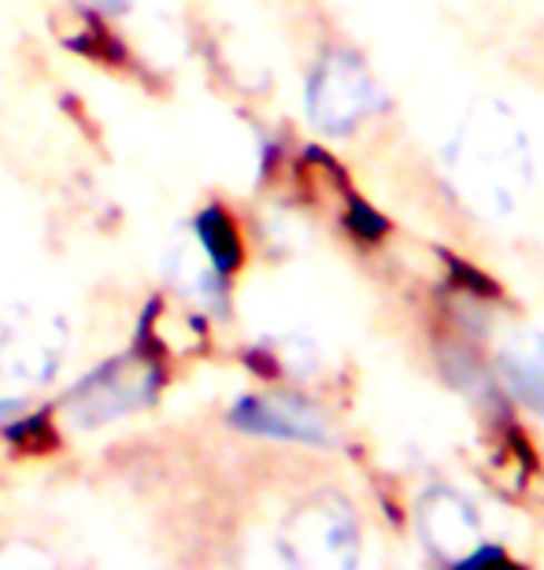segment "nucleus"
<instances>
[{
    "mask_svg": "<svg viewBox=\"0 0 544 570\" xmlns=\"http://www.w3.org/2000/svg\"><path fill=\"white\" fill-rule=\"evenodd\" d=\"M281 552L311 570H348L359 552V527L342 497H311L293 508L281 527Z\"/></svg>",
    "mask_w": 544,
    "mask_h": 570,
    "instance_id": "2",
    "label": "nucleus"
},
{
    "mask_svg": "<svg viewBox=\"0 0 544 570\" xmlns=\"http://www.w3.org/2000/svg\"><path fill=\"white\" fill-rule=\"evenodd\" d=\"M152 367L133 360H116L86 385L75 390V412L82 423H105V419L130 412V407L145 404L152 396Z\"/></svg>",
    "mask_w": 544,
    "mask_h": 570,
    "instance_id": "7",
    "label": "nucleus"
},
{
    "mask_svg": "<svg viewBox=\"0 0 544 570\" xmlns=\"http://www.w3.org/2000/svg\"><path fill=\"white\" fill-rule=\"evenodd\" d=\"M501 374L515 401L544 415V330H518L504 341Z\"/></svg>",
    "mask_w": 544,
    "mask_h": 570,
    "instance_id": "8",
    "label": "nucleus"
},
{
    "mask_svg": "<svg viewBox=\"0 0 544 570\" xmlns=\"http://www.w3.org/2000/svg\"><path fill=\"white\" fill-rule=\"evenodd\" d=\"M418 538H423L426 552L434 560L459 567V563H482L485 538H482V519L467 497H459L456 489L437 485L418 500Z\"/></svg>",
    "mask_w": 544,
    "mask_h": 570,
    "instance_id": "4",
    "label": "nucleus"
},
{
    "mask_svg": "<svg viewBox=\"0 0 544 570\" xmlns=\"http://www.w3.org/2000/svg\"><path fill=\"white\" fill-rule=\"evenodd\" d=\"M192 230H197V242L204 245L208 267L219 278H230V271L241 264V237H237V226L226 219L219 208H208V212H200Z\"/></svg>",
    "mask_w": 544,
    "mask_h": 570,
    "instance_id": "9",
    "label": "nucleus"
},
{
    "mask_svg": "<svg viewBox=\"0 0 544 570\" xmlns=\"http://www.w3.org/2000/svg\"><path fill=\"white\" fill-rule=\"evenodd\" d=\"M445 175L478 215H512L534 178V153L523 122L501 100L474 105L445 145Z\"/></svg>",
    "mask_w": 544,
    "mask_h": 570,
    "instance_id": "1",
    "label": "nucleus"
},
{
    "mask_svg": "<svg viewBox=\"0 0 544 570\" xmlns=\"http://www.w3.org/2000/svg\"><path fill=\"white\" fill-rule=\"evenodd\" d=\"M67 345V330L56 315L19 312L0 330V371L19 382H44Z\"/></svg>",
    "mask_w": 544,
    "mask_h": 570,
    "instance_id": "5",
    "label": "nucleus"
},
{
    "mask_svg": "<svg viewBox=\"0 0 544 570\" xmlns=\"http://www.w3.org/2000/svg\"><path fill=\"white\" fill-rule=\"evenodd\" d=\"M19 407H22L19 401H0V423H8V419H11V415H16V412H19Z\"/></svg>",
    "mask_w": 544,
    "mask_h": 570,
    "instance_id": "10",
    "label": "nucleus"
},
{
    "mask_svg": "<svg viewBox=\"0 0 544 570\" xmlns=\"http://www.w3.org/2000/svg\"><path fill=\"white\" fill-rule=\"evenodd\" d=\"M378 108V86L348 49H330L308 75V119L323 134H348Z\"/></svg>",
    "mask_w": 544,
    "mask_h": 570,
    "instance_id": "3",
    "label": "nucleus"
},
{
    "mask_svg": "<svg viewBox=\"0 0 544 570\" xmlns=\"http://www.w3.org/2000/svg\"><path fill=\"white\" fill-rule=\"evenodd\" d=\"M230 423L248 433L281 441H304V444H330V423L323 412H315L300 396H245L234 404Z\"/></svg>",
    "mask_w": 544,
    "mask_h": 570,
    "instance_id": "6",
    "label": "nucleus"
}]
</instances>
